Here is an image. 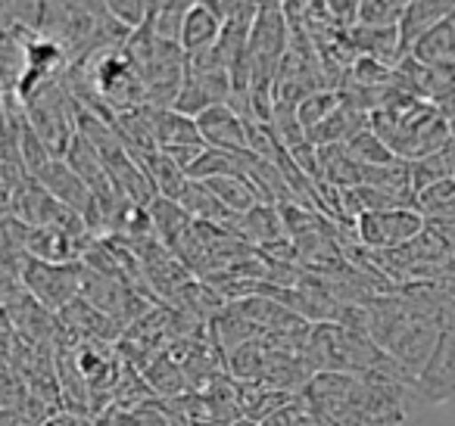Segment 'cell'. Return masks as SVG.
<instances>
[{
    "instance_id": "1",
    "label": "cell",
    "mask_w": 455,
    "mask_h": 426,
    "mask_svg": "<svg viewBox=\"0 0 455 426\" xmlns=\"http://www.w3.org/2000/svg\"><path fill=\"white\" fill-rule=\"evenodd\" d=\"M371 128L403 162L436 156L452 144V131H449V122L440 115V109L427 100H418V97H405L396 106L374 113Z\"/></svg>"
},
{
    "instance_id": "2",
    "label": "cell",
    "mask_w": 455,
    "mask_h": 426,
    "mask_svg": "<svg viewBox=\"0 0 455 426\" xmlns=\"http://www.w3.org/2000/svg\"><path fill=\"white\" fill-rule=\"evenodd\" d=\"M125 47L134 69L140 72V82H144L147 97H150V106L175 109L184 88V78H188V53L181 51V44L156 38L150 28L140 26L128 38Z\"/></svg>"
},
{
    "instance_id": "3",
    "label": "cell",
    "mask_w": 455,
    "mask_h": 426,
    "mask_svg": "<svg viewBox=\"0 0 455 426\" xmlns=\"http://www.w3.org/2000/svg\"><path fill=\"white\" fill-rule=\"evenodd\" d=\"M26 115L28 125L41 134L47 150L57 159H66L72 140L78 134V103L69 97L63 82H51L38 88L32 97H26Z\"/></svg>"
},
{
    "instance_id": "4",
    "label": "cell",
    "mask_w": 455,
    "mask_h": 426,
    "mask_svg": "<svg viewBox=\"0 0 455 426\" xmlns=\"http://www.w3.org/2000/svg\"><path fill=\"white\" fill-rule=\"evenodd\" d=\"M287 53H291V22H287L284 10H259L247 47L253 88H275Z\"/></svg>"
},
{
    "instance_id": "5",
    "label": "cell",
    "mask_w": 455,
    "mask_h": 426,
    "mask_svg": "<svg viewBox=\"0 0 455 426\" xmlns=\"http://www.w3.org/2000/svg\"><path fill=\"white\" fill-rule=\"evenodd\" d=\"M84 283V264L82 262H41V258L26 256L22 262V287L35 296L44 308H51L53 314H60L66 305L82 296Z\"/></svg>"
},
{
    "instance_id": "6",
    "label": "cell",
    "mask_w": 455,
    "mask_h": 426,
    "mask_svg": "<svg viewBox=\"0 0 455 426\" xmlns=\"http://www.w3.org/2000/svg\"><path fill=\"white\" fill-rule=\"evenodd\" d=\"M427 231V218L415 206L384 209V212H365L355 221V237L371 252H393L409 246L415 237Z\"/></svg>"
},
{
    "instance_id": "7",
    "label": "cell",
    "mask_w": 455,
    "mask_h": 426,
    "mask_svg": "<svg viewBox=\"0 0 455 426\" xmlns=\"http://www.w3.org/2000/svg\"><path fill=\"white\" fill-rule=\"evenodd\" d=\"M231 100V72L212 57H188V78H184L181 97H178L175 109L190 119L221 103Z\"/></svg>"
},
{
    "instance_id": "8",
    "label": "cell",
    "mask_w": 455,
    "mask_h": 426,
    "mask_svg": "<svg viewBox=\"0 0 455 426\" xmlns=\"http://www.w3.org/2000/svg\"><path fill=\"white\" fill-rule=\"evenodd\" d=\"M20 28L28 38L63 44L69 32V13L63 0H0V32Z\"/></svg>"
},
{
    "instance_id": "9",
    "label": "cell",
    "mask_w": 455,
    "mask_h": 426,
    "mask_svg": "<svg viewBox=\"0 0 455 426\" xmlns=\"http://www.w3.org/2000/svg\"><path fill=\"white\" fill-rule=\"evenodd\" d=\"M421 405H455V302L443 320V336L434 349V358L415 380Z\"/></svg>"
},
{
    "instance_id": "10",
    "label": "cell",
    "mask_w": 455,
    "mask_h": 426,
    "mask_svg": "<svg viewBox=\"0 0 455 426\" xmlns=\"http://www.w3.org/2000/svg\"><path fill=\"white\" fill-rule=\"evenodd\" d=\"M82 299H88L97 312L109 314L119 324H132L140 312H147V302L138 296V289L128 280L109 274H97V271L84 268V283H82Z\"/></svg>"
},
{
    "instance_id": "11",
    "label": "cell",
    "mask_w": 455,
    "mask_h": 426,
    "mask_svg": "<svg viewBox=\"0 0 455 426\" xmlns=\"http://www.w3.org/2000/svg\"><path fill=\"white\" fill-rule=\"evenodd\" d=\"M228 20L219 10L209 4V0H196L194 7L188 10L181 26V51L188 57H206L219 47L221 32H225Z\"/></svg>"
},
{
    "instance_id": "12",
    "label": "cell",
    "mask_w": 455,
    "mask_h": 426,
    "mask_svg": "<svg viewBox=\"0 0 455 426\" xmlns=\"http://www.w3.org/2000/svg\"><path fill=\"white\" fill-rule=\"evenodd\" d=\"M35 178H38V181L44 184V187L51 190L63 206H69L72 212H78L82 218H88V212L94 209L97 196L91 193V187L76 175V169H72L66 159H51V162H47Z\"/></svg>"
},
{
    "instance_id": "13",
    "label": "cell",
    "mask_w": 455,
    "mask_h": 426,
    "mask_svg": "<svg viewBox=\"0 0 455 426\" xmlns=\"http://www.w3.org/2000/svg\"><path fill=\"white\" fill-rule=\"evenodd\" d=\"M196 128H200L206 146H212V150L247 153V122L228 106V103L196 115Z\"/></svg>"
},
{
    "instance_id": "14",
    "label": "cell",
    "mask_w": 455,
    "mask_h": 426,
    "mask_svg": "<svg viewBox=\"0 0 455 426\" xmlns=\"http://www.w3.org/2000/svg\"><path fill=\"white\" fill-rule=\"evenodd\" d=\"M66 162L76 169V175L82 178L84 184L91 187V193L97 196L100 202H116L122 200L119 193H116L113 181H109L107 175V165H103L100 153H97V146L91 144L84 134H76V140H72L69 153H66Z\"/></svg>"
},
{
    "instance_id": "15",
    "label": "cell",
    "mask_w": 455,
    "mask_h": 426,
    "mask_svg": "<svg viewBox=\"0 0 455 426\" xmlns=\"http://www.w3.org/2000/svg\"><path fill=\"white\" fill-rule=\"evenodd\" d=\"M349 41H353L359 57H371L384 66H393V69L405 59L399 26L380 28V26H359L355 22V26H349Z\"/></svg>"
},
{
    "instance_id": "16",
    "label": "cell",
    "mask_w": 455,
    "mask_h": 426,
    "mask_svg": "<svg viewBox=\"0 0 455 426\" xmlns=\"http://www.w3.org/2000/svg\"><path fill=\"white\" fill-rule=\"evenodd\" d=\"M452 16H455V7L449 4V0H415V4L409 7V13L403 16V22H399L405 57H409V51L430 32V28L452 20Z\"/></svg>"
},
{
    "instance_id": "17",
    "label": "cell",
    "mask_w": 455,
    "mask_h": 426,
    "mask_svg": "<svg viewBox=\"0 0 455 426\" xmlns=\"http://www.w3.org/2000/svg\"><path fill=\"white\" fill-rule=\"evenodd\" d=\"M215 196L221 200V206L231 209L235 215H247L253 212L256 206H262V193L256 190V184L243 175H221V178H209L203 181Z\"/></svg>"
},
{
    "instance_id": "18",
    "label": "cell",
    "mask_w": 455,
    "mask_h": 426,
    "mask_svg": "<svg viewBox=\"0 0 455 426\" xmlns=\"http://www.w3.org/2000/svg\"><path fill=\"white\" fill-rule=\"evenodd\" d=\"M409 57H415L418 63L440 66V69H455V16L440 22L436 28H430V32L411 47Z\"/></svg>"
},
{
    "instance_id": "19",
    "label": "cell",
    "mask_w": 455,
    "mask_h": 426,
    "mask_svg": "<svg viewBox=\"0 0 455 426\" xmlns=\"http://www.w3.org/2000/svg\"><path fill=\"white\" fill-rule=\"evenodd\" d=\"M415 209L427 221H452L455 218V181L443 178V181L430 184L427 190H421L415 200Z\"/></svg>"
},
{
    "instance_id": "20",
    "label": "cell",
    "mask_w": 455,
    "mask_h": 426,
    "mask_svg": "<svg viewBox=\"0 0 455 426\" xmlns=\"http://www.w3.org/2000/svg\"><path fill=\"white\" fill-rule=\"evenodd\" d=\"M347 150L359 165H393V162H399V156L378 138V134H374L371 125H368L365 131L355 134V138L347 144Z\"/></svg>"
},
{
    "instance_id": "21",
    "label": "cell",
    "mask_w": 455,
    "mask_h": 426,
    "mask_svg": "<svg viewBox=\"0 0 455 426\" xmlns=\"http://www.w3.org/2000/svg\"><path fill=\"white\" fill-rule=\"evenodd\" d=\"M411 4H415V0H362L355 22H359V26H380V28L399 26L403 16L409 13Z\"/></svg>"
},
{
    "instance_id": "22",
    "label": "cell",
    "mask_w": 455,
    "mask_h": 426,
    "mask_svg": "<svg viewBox=\"0 0 455 426\" xmlns=\"http://www.w3.org/2000/svg\"><path fill=\"white\" fill-rule=\"evenodd\" d=\"M340 103H343L340 91H331V88L315 91L312 97H306V100L297 106V119H299V125L306 128V134L315 131L328 115H334L337 109H340Z\"/></svg>"
},
{
    "instance_id": "23",
    "label": "cell",
    "mask_w": 455,
    "mask_h": 426,
    "mask_svg": "<svg viewBox=\"0 0 455 426\" xmlns=\"http://www.w3.org/2000/svg\"><path fill=\"white\" fill-rule=\"evenodd\" d=\"M107 7L122 26L134 28V32H138L147 22V16H150V0H107Z\"/></svg>"
},
{
    "instance_id": "24",
    "label": "cell",
    "mask_w": 455,
    "mask_h": 426,
    "mask_svg": "<svg viewBox=\"0 0 455 426\" xmlns=\"http://www.w3.org/2000/svg\"><path fill=\"white\" fill-rule=\"evenodd\" d=\"M44 426H109V417L103 420H88L84 414H72V411H60L47 420Z\"/></svg>"
},
{
    "instance_id": "25",
    "label": "cell",
    "mask_w": 455,
    "mask_h": 426,
    "mask_svg": "<svg viewBox=\"0 0 455 426\" xmlns=\"http://www.w3.org/2000/svg\"><path fill=\"white\" fill-rule=\"evenodd\" d=\"M436 109H440V115L449 122V131H452V140H455V88L449 91V94H443L440 100L434 103Z\"/></svg>"
},
{
    "instance_id": "26",
    "label": "cell",
    "mask_w": 455,
    "mask_h": 426,
    "mask_svg": "<svg viewBox=\"0 0 455 426\" xmlns=\"http://www.w3.org/2000/svg\"><path fill=\"white\" fill-rule=\"evenodd\" d=\"M440 156H443V165H446V178H452L455 181V140L440 153Z\"/></svg>"
},
{
    "instance_id": "27",
    "label": "cell",
    "mask_w": 455,
    "mask_h": 426,
    "mask_svg": "<svg viewBox=\"0 0 455 426\" xmlns=\"http://www.w3.org/2000/svg\"><path fill=\"white\" fill-rule=\"evenodd\" d=\"M247 4H253L256 10H275V7H281V0H247Z\"/></svg>"
},
{
    "instance_id": "28",
    "label": "cell",
    "mask_w": 455,
    "mask_h": 426,
    "mask_svg": "<svg viewBox=\"0 0 455 426\" xmlns=\"http://www.w3.org/2000/svg\"><path fill=\"white\" fill-rule=\"evenodd\" d=\"M159 4H165V0H150V10H153V7H159Z\"/></svg>"
},
{
    "instance_id": "29",
    "label": "cell",
    "mask_w": 455,
    "mask_h": 426,
    "mask_svg": "<svg viewBox=\"0 0 455 426\" xmlns=\"http://www.w3.org/2000/svg\"><path fill=\"white\" fill-rule=\"evenodd\" d=\"M449 4H452V7H455V0H449Z\"/></svg>"
}]
</instances>
